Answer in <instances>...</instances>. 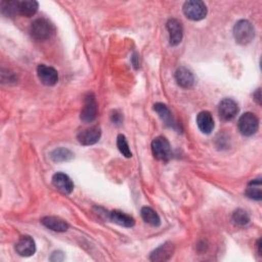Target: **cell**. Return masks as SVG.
<instances>
[{"instance_id":"cell-28","label":"cell","mask_w":262,"mask_h":262,"mask_svg":"<svg viewBox=\"0 0 262 262\" xmlns=\"http://www.w3.org/2000/svg\"><path fill=\"white\" fill-rule=\"evenodd\" d=\"M112 120H113V122H114V123L119 124V123L121 122V120H122V116H121V114H118V112H115V114L112 116Z\"/></svg>"},{"instance_id":"cell-29","label":"cell","mask_w":262,"mask_h":262,"mask_svg":"<svg viewBox=\"0 0 262 262\" xmlns=\"http://www.w3.org/2000/svg\"><path fill=\"white\" fill-rule=\"evenodd\" d=\"M257 246H258V253L261 255V240H258Z\"/></svg>"},{"instance_id":"cell-20","label":"cell","mask_w":262,"mask_h":262,"mask_svg":"<svg viewBox=\"0 0 262 262\" xmlns=\"http://www.w3.org/2000/svg\"><path fill=\"white\" fill-rule=\"evenodd\" d=\"M154 110L158 113V115L160 116V118L166 125H168L170 127H176V122H174V120H173L172 114H171L170 110L164 104H161V103L156 104L154 106Z\"/></svg>"},{"instance_id":"cell-4","label":"cell","mask_w":262,"mask_h":262,"mask_svg":"<svg viewBox=\"0 0 262 262\" xmlns=\"http://www.w3.org/2000/svg\"><path fill=\"white\" fill-rule=\"evenodd\" d=\"M238 128L243 135L251 136L258 131L259 120L253 113H245L239 119Z\"/></svg>"},{"instance_id":"cell-24","label":"cell","mask_w":262,"mask_h":262,"mask_svg":"<svg viewBox=\"0 0 262 262\" xmlns=\"http://www.w3.org/2000/svg\"><path fill=\"white\" fill-rule=\"evenodd\" d=\"M117 147H118V150L120 151V153L126 157V158H131L132 157V153L129 149V145H128V142L126 140V137L123 135V134H120L118 135L117 137Z\"/></svg>"},{"instance_id":"cell-15","label":"cell","mask_w":262,"mask_h":262,"mask_svg":"<svg viewBox=\"0 0 262 262\" xmlns=\"http://www.w3.org/2000/svg\"><path fill=\"white\" fill-rule=\"evenodd\" d=\"M197 125L202 133L210 134L214 129V120L210 112L203 111L197 116Z\"/></svg>"},{"instance_id":"cell-16","label":"cell","mask_w":262,"mask_h":262,"mask_svg":"<svg viewBox=\"0 0 262 262\" xmlns=\"http://www.w3.org/2000/svg\"><path fill=\"white\" fill-rule=\"evenodd\" d=\"M41 223L45 227L57 232H64L69 229V224L65 220L55 216H46L42 218Z\"/></svg>"},{"instance_id":"cell-14","label":"cell","mask_w":262,"mask_h":262,"mask_svg":"<svg viewBox=\"0 0 262 262\" xmlns=\"http://www.w3.org/2000/svg\"><path fill=\"white\" fill-rule=\"evenodd\" d=\"M176 80L183 89H190L195 83V76L189 69L181 67L176 72Z\"/></svg>"},{"instance_id":"cell-8","label":"cell","mask_w":262,"mask_h":262,"mask_svg":"<svg viewBox=\"0 0 262 262\" xmlns=\"http://www.w3.org/2000/svg\"><path fill=\"white\" fill-rule=\"evenodd\" d=\"M167 30L169 32L170 45H179L182 42L184 36V28L182 23L177 19H171L167 22Z\"/></svg>"},{"instance_id":"cell-25","label":"cell","mask_w":262,"mask_h":262,"mask_svg":"<svg viewBox=\"0 0 262 262\" xmlns=\"http://www.w3.org/2000/svg\"><path fill=\"white\" fill-rule=\"evenodd\" d=\"M18 4L19 2H3V14L7 17H14L16 14H18Z\"/></svg>"},{"instance_id":"cell-3","label":"cell","mask_w":262,"mask_h":262,"mask_svg":"<svg viewBox=\"0 0 262 262\" xmlns=\"http://www.w3.org/2000/svg\"><path fill=\"white\" fill-rule=\"evenodd\" d=\"M184 14L192 21H201L207 16V7L200 0H191L184 5Z\"/></svg>"},{"instance_id":"cell-12","label":"cell","mask_w":262,"mask_h":262,"mask_svg":"<svg viewBox=\"0 0 262 262\" xmlns=\"http://www.w3.org/2000/svg\"><path fill=\"white\" fill-rule=\"evenodd\" d=\"M52 185L65 195H70L74 190V184L71 179L62 172H57L52 177Z\"/></svg>"},{"instance_id":"cell-26","label":"cell","mask_w":262,"mask_h":262,"mask_svg":"<svg viewBox=\"0 0 262 262\" xmlns=\"http://www.w3.org/2000/svg\"><path fill=\"white\" fill-rule=\"evenodd\" d=\"M51 261H54V262H59V261H63L64 259H65V256H64V253L63 252H61V251H54L52 254H51V256H50V258H49Z\"/></svg>"},{"instance_id":"cell-18","label":"cell","mask_w":262,"mask_h":262,"mask_svg":"<svg viewBox=\"0 0 262 262\" xmlns=\"http://www.w3.org/2000/svg\"><path fill=\"white\" fill-rule=\"evenodd\" d=\"M110 219L113 222H115L121 226H125V227H131L135 223V220L133 217H131L130 215H128L124 212L118 211V210L112 211L110 213Z\"/></svg>"},{"instance_id":"cell-22","label":"cell","mask_w":262,"mask_h":262,"mask_svg":"<svg viewBox=\"0 0 262 262\" xmlns=\"http://www.w3.org/2000/svg\"><path fill=\"white\" fill-rule=\"evenodd\" d=\"M74 154L65 148H59L50 153V158L53 162H66L73 159Z\"/></svg>"},{"instance_id":"cell-23","label":"cell","mask_w":262,"mask_h":262,"mask_svg":"<svg viewBox=\"0 0 262 262\" xmlns=\"http://www.w3.org/2000/svg\"><path fill=\"white\" fill-rule=\"evenodd\" d=\"M232 221L237 225L244 226L250 222V216L245 210L238 209L232 213Z\"/></svg>"},{"instance_id":"cell-27","label":"cell","mask_w":262,"mask_h":262,"mask_svg":"<svg viewBox=\"0 0 262 262\" xmlns=\"http://www.w3.org/2000/svg\"><path fill=\"white\" fill-rule=\"evenodd\" d=\"M253 98H254V101H256L258 105H261V93H260V89H258V90L256 91V93L253 95Z\"/></svg>"},{"instance_id":"cell-17","label":"cell","mask_w":262,"mask_h":262,"mask_svg":"<svg viewBox=\"0 0 262 262\" xmlns=\"http://www.w3.org/2000/svg\"><path fill=\"white\" fill-rule=\"evenodd\" d=\"M38 8L39 5L35 0H24L18 4V14L23 17L31 18L37 13Z\"/></svg>"},{"instance_id":"cell-5","label":"cell","mask_w":262,"mask_h":262,"mask_svg":"<svg viewBox=\"0 0 262 262\" xmlns=\"http://www.w3.org/2000/svg\"><path fill=\"white\" fill-rule=\"evenodd\" d=\"M98 116V103L94 94H89L85 97L84 106L80 113V119L85 123H92Z\"/></svg>"},{"instance_id":"cell-2","label":"cell","mask_w":262,"mask_h":262,"mask_svg":"<svg viewBox=\"0 0 262 262\" xmlns=\"http://www.w3.org/2000/svg\"><path fill=\"white\" fill-rule=\"evenodd\" d=\"M54 34L53 26L45 19H37L31 25V35L39 41L48 40Z\"/></svg>"},{"instance_id":"cell-6","label":"cell","mask_w":262,"mask_h":262,"mask_svg":"<svg viewBox=\"0 0 262 262\" xmlns=\"http://www.w3.org/2000/svg\"><path fill=\"white\" fill-rule=\"evenodd\" d=\"M152 152L156 159L167 161L171 155V147L168 139L164 136L156 137L152 142Z\"/></svg>"},{"instance_id":"cell-9","label":"cell","mask_w":262,"mask_h":262,"mask_svg":"<svg viewBox=\"0 0 262 262\" xmlns=\"http://www.w3.org/2000/svg\"><path fill=\"white\" fill-rule=\"evenodd\" d=\"M102 136V129L100 126H93L91 128H87L81 131L77 139L83 145H92L97 143Z\"/></svg>"},{"instance_id":"cell-19","label":"cell","mask_w":262,"mask_h":262,"mask_svg":"<svg viewBox=\"0 0 262 262\" xmlns=\"http://www.w3.org/2000/svg\"><path fill=\"white\" fill-rule=\"evenodd\" d=\"M245 195L255 201H260L262 199V190H261V181L260 180H255L249 183Z\"/></svg>"},{"instance_id":"cell-1","label":"cell","mask_w":262,"mask_h":262,"mask_svg":"<svg viewBox=\"0 0 262 262\" xmlns=\"http://www.w3.org/2000/svg\"><path fill=\"white\" fill-rule=\"evenodd\" d=\"M234 37L241 45L249 44L255 37V30L251 22L247 20L239 21L234 27Z\"/></svg>"},{"instance_id":"cell-11","label":"cell","mask_w":262,"mask_h":262,"mask_svg":"<svg viewBox=\"0 0 262 262\" xmlns=\"http://www.w3.org/2000/svg\"><path fill=\"white\" fill-rule=\"evenodd\" d=\"M16 251L20 256L30 257L36 252V244L32 237L23 236L16 244Z\"/></svg>"},{"instance_id":"cell-13","label":"cell","mask_w":262,"mask_h":262,"mask_svg":"<svg viewBox=\"0 0 262 262\" xmlns=\"http://www.w3.org/2000/svg\"><path fill=\"white\" fill-rule=\"evenodd\" d=\"M174 252V246L172 243L167 242L160 247H158L156 250H154L150 256L151 261H167L169 260Z\"/></svg>"},{"instance_id":"cell-21","label":"cell","mask_w":262,"mask_h":262,"mask_svg":"<svg viewBox=\"0 0 262 262\" xmlns=\"http://www.w3.org/2000/svg\"><path fill=\"white\" fill-rule=\"evenodd\" d=\"M140 214H141V217H142V219L144 220L145 223H148L152 226H155V227H157L161 224V219H160L159 215L151 207L141 208Z\"/></svg>"},{"instance_id":"cell-10","label":"cell","mask_w":262,"mask_h":262,"mask_svg":"<svg viewBox=\"0 0 262 262\" xmlns=\"http://www.w3.org/2000/svg\"><path fill=\"white\" fill-rule=\"evenodd\" d=\"M37 75L41 83L46 86H53L59 81L57 71L46 65H39L37 68Z\"/></svg>"},{"instance_id":"cell-7","label":"cell","mask_w":262,"mask_h":262,"mask_svg":"<svg viewBox=\"0 0 262 262\" xmlns=\"http://www.w3.org/2000/svg\"><path fill=\"white\" fill-rule=\"evenodd\" d=\"M239 113L238 104L231 99H224L220 102L218 106V114L220 118L224 121H230Z\"/></svg>"}]
</instances>
